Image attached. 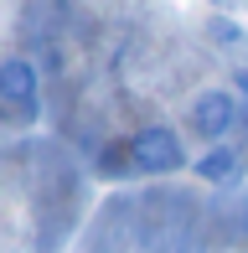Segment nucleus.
I'll return each instance as SVG.
<instances>
[{"mask_svg":"<svg viewBox=\"0 0 248 253\" xmlns=\"http://www.w3.org/2000/svg\"><path fill=\"white\" fill-rule=\"evenodd\" d=\"M129 155H134V170H140V176H176V170L191 166L186 140L171 124H145V129H134L129 134Z\"/></svg>","mask_w":248,"mask_h":253,"instance_id":"1","label":"nucleus"},{"mask_svg":"<svg viewBox=\"0 0 248 253\" xmlns=\"http://www.w3.org/2000/svg\"><path fill=\"white\" fill-rule=\"evenodd\" d=\"M191 170H197V181H207V186H228L243 170V155L233 150V145H212V150H202L191 160Z\"/></svg>","mask_w":248,"mask_h":253,"instance_id":"4","label":"nucleus"},{"mask_svg":"<svg viewBox=\"0 0 248 253\" xmlns=\"http://www.w3.org/2000/svg\"><path fill=\"white\" fill-rule=\"evenodd\" d=\"M238 124V98L228 93V88H202L197 98H191L186 109V129L197 134V140L207 145H222V134Z\"/></svg>","mask_w":248,"mask_h":253,"instance_id":"2","label":"nucleus"},{"mask_svg":"<svg viewBox=\"0 0 248 253\" xmlns=\"http://www.w3.org/2000/svg\"><path fill=\"white\" fill-rule=\"evenodd\" d=\"M93 170H98L104 181H124V176H140V170H134V155H129V140H109L104 150H98Z\"/></svg>","mask_w":248,"mask_h":253,"instance_id":"5","label":"nucleus"},{"mask_svg":"<svg viewBox=\"0 0 248 253\" xmlns=\"http://www.w3.org/2000/svg\"><path fill=\"white\" fill-rule=\"evenodd\" d=\"M207 37L222 47H248V26H233L228 16H207Z\"/></svg>","mask_w":248,"mask_h":253,"instance_id":"6","label":"nucleus"},{"mask_svg":"<svg viewBox=\"0 0 248 253\" xmlns=\"http://www.w3.org/2000/svg\"><path fill=\"white\" fill-rule=\"evenodd\" d=\"M41 93V67L31 57H5L0 62V103L5 109H37Z\"/></svg>","mask_w":248,"mask_h":253,"instance_id":"3","label":"nucleus"}]
</instances>
